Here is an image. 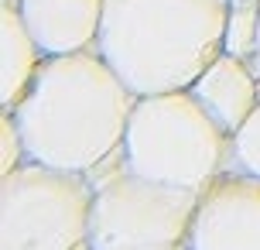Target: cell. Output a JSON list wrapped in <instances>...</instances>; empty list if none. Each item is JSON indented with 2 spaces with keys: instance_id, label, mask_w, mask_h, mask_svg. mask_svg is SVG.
Returning <instances> with one entry per match:
<instances>
[{
  "instance_id": "cell-7",
  "label": "cell",
  "mask_w": 260,
  "mask_h": 250,
  "mask_svg": "<svg viewBox=\"0 0 260 250\" xmlns=\"http://www.w3.org/2000/svg\"><path fill=\"white\" fill-rule=\"evenodd\" d=\"M103 7L106 0H17V11L45 55L96 48Z\"/></svg>"
},
{
  "instance_id": "cell-12",
  "label": "cell",
  "mask_w": 260,
  "mask_h": 250,
  "mask_svg": "<svg viewBox=\"0 0 260 250\" xmlns=\"http://www.w3.org/2000/svg\"><path fill=\"white\" fill-rule=\"evenodd\" d=\"M27 161V144H24V134L17 127L11 110L0 113V175L14 171L17 165Z\"/></svg>"
},
{
  "instance_id": "cell-16",
  "label": "cell",
  "mask_w": 260,
  "mask_h": 250,
  "mask_svg": "<svg viewBox=\"0 0 260 250\" xmlns=\"http://www.w3.org/2000/svg\"><path fill=\"white\" fill-rule=\"evenodd\" d=\"M0 4H17V0H0Z\"/></svg>"
},
{
  "instance_id": "cell-11",
  "label": "cell",
  "mask_w": 260,
  "mask_h": 250,
  "mask_svg": "<svg viewBox=\"0 0 260 250\" xmlns=\"http://www.w3.org/2000/svg\"><path fill=\"white\" fill-rule=\"evenodd\" d=\"M257 17H260V4H233L230 24H226V52H236L253 62V52H257Z\"/></svg>"
},
{
  "instance_id": "cell-10",
  "label": "cell",
  "mask_w": 260,
  "mask_h": 250,
  "mask_svg": "<svg viewBox=\"0 0 260 250\" xmlns=\"http://www.w3.org/2000/svg\"><path fill=\"white\" fill-rule=\"evenodd\" d=\"M230 168L260 175V100L250 110V117L233 131V144H230Z\"/></svg>"
},
{
  "instance_id": "cell-13",
  "label": "cell",
  "mask_w": 260,
  "mask_h": 250,
  "mask_svg": "<svg viewBox=\"0 0 260 250\" xmlns=\"http://www.w3.org/2000/svg\"><path fill=\"white\" fill-rule=\"evenodd\" d=\"M253 66L260 69V17H257V52H253Z\"/></svg>"
},
{
  "instance_id": "cell-9",
  "label": "cell",
  "mask_w": 260,
  "mask_h": 250,
  "mask_svg": "<svg viewBox=\"0 0 260 250\" xmlns=\"http://www.w3.org/2000/svg\"><path fill=\"white\" fill-rule=\"evenodd\" d=\"M45 58L17 4H0V110H14L24 100Z\"/></svg>"
},
{
  "instance_id": "cell-8",
  "label": "cell",
  "mask_w": 260,
  "mask_h": 250,
  "mask_svg": "<svg viewBox=\"0 0 260 250\" xmlns=\"http://www.w3.org/2000/svg\"><path fill=\"white\" fill-rule=\"evenodd\" d=\"M188 89L206 103V110L219 120L226 131L233 134L243 120L250 117V110L260 100V69L236 52L222 48L206 69L202 76L188 86Z\"/></svg>"
},
{
  "instance_id": "cell-6",
  "label": "cell",
  "mask_w": 260,
  "mask_h": 250,
  "mask_svg": "<svg viewBox=\"0 0 260 250\" xmlns=\"http://www.w3.org/2000/svg\"><path fill=\"white\" fill-rule=\"evenodd\" d=\"M188 250H260V175L226 168L188 226Z\"/></svg>"
},
{
  "instance_id": "cell-1",
  "label": "cell",
  "mask_w": 260,
  "mask_h": 250,
  "mask_svg": "<svg viewBox=\"0 0 260 250\" xmlns=\"http://www.w3.org/2000/svg\"><path fill=\"white\" fill-rule=\"evenodd\" d=\"M137 92L100 48L48 55L11 113L24 134L27 161L92 171L120 151Z\"/></svg>"
},
{
  "instance_id": "cell-3",
  "label": "cell",
  "mask_w": 260,
  "mask_h": 250,
  "mask_svg": "<svg viewBox=\"0 0 260 250\" xmlns=\"http://www.w3.org/2000/svg\"><path fill=\"white\" fill-rule=\"evenodd\" d=\"M233 134L192 89L137 96L123 134V158L134 171L192 192H206L230 168Z\"/></svg>"
},
{
  "instance_id": "cell-14",
  "label": "cell",
  "mask_w": 260,
  "mask_h": 250,
  "mask_svg": "<svg viewBox=\"0 0 260 250\" xmlns=\"http://www.w3.org/2000/svg\"><path fill=\"white\" fill-rule=\"evenodd\" d=\"M233 4H260V0H233Z\"/></svg>"
},
{
  "instance_id": "cell-5",
  "label": "cell",
  "mask_w": 260,
  "mask_h": 250,
  "mask_svg": "<svg viewBox=\"0 0 260 250\" xmlns=\"http://www.w3.org/2000/svg\"><path fill=\"white\" fill-rule=\"evenodd\" d=\"M89 171L24 161L0 175V250H76L92 226Z\"/></svg>"
},
{
  "instance_id": "cell-2",
  "label": "cell",
  "mask_w": 260,
  "mask_h": 250,
  "mask_svg": "<svg viewBox=\"0 0 260 250\" xmlns=\"http://www.w3.org/2000/svg\"><path fill=\"white\" fill-rule=\"evenodd\" d=\"M233 0H106L96 48L137 96L188 89L226 48Z\"/></svg>"
},
{
  "instance_id": "cell-4",
  "label": "cell",
  "mask_w": 260,
  "mask_h": 250,
  "mask_svg": "<svg viewBox=\"0 0 260 250\" xmlns=\"http://www.w3.org/2000/svg\"><path fill=\"white\" fill-rule=\"evenodd\" d=\"M92 250H175L188 240V226L202 192L147 178L134 171L123 151H113L89 171Z\"/></svg>"
},
{
  "instance_id": "cell-15",
  "label": "cell",
  "mask_w": 260,
  "mask_h": 250,
  "mask_svg": "<svg viewBox=\"0 0 260 250\" xmlns=\"http://www.w3.org/2000/svg\"><path fill=\"white\" fill-rule=\"evenodd\" d=\"M175 250H188V243H182V247H175Z\"/></svg>"
}]
</instances>
